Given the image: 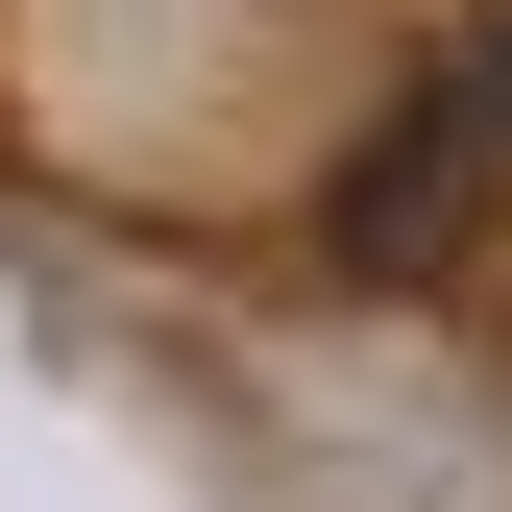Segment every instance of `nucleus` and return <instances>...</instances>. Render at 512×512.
<instances>
[{
  "instance_id": "2",
  "label": "nucleus",
  "mask_w": 512,
  "mask_h": 512,
  "mask_svg": "<svg viewBox=\"0 0 512 512\" xmlns=\"http://www.w3.org/2000/svg\"><path fill=\"white\" fill-rule=\"evenodd\" d=\"M488 98H512V49H488Z\"/></svg>"
},
{
  "instance_id": "1",
  "label": "nucleus",
  "mask_w": 512,
  "mask_h": 512,
  "mask_svg": "<svg viewBox=\"0 0 512 512\" xmlns=\"http://www.w3.org/2000/svg\"><path fill=\"white\" fill-rule=\"evenodd\" d=\"M488 147H512V98H488V74L391 98V147L342 171V269H439V244H464V196H488Z\"/></svg>"
}]
</instances>
